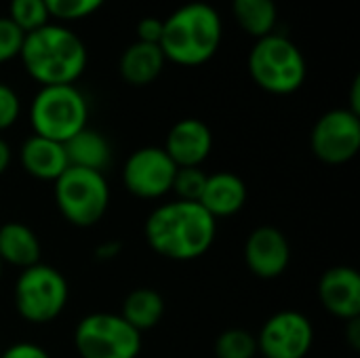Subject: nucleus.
<instances>
[{
	"mask_svg": "<svg viewBox=\"0 0 360 358\" xmlns=\"http://www.w3.org/2000/svg\"><path fill=\"white\" fill-rule=\"evenodd\" d=\"M143 234L156 255L171 262H194L213 247L217 219L200 203L175 198L148 215Z\"/></svg>",
	"mask_w": 360,
	"mask_h": 358,
	"instance_id": "f257e3e1",
	"label": "nucleus"
},
{
	"mask_svg": "<svg viewBox=\"0 0 360 358\" xmlns=\"http://www.w3.org/2000/svg\"><path fill=\"white\" fill-rule=\"evenodd\" d=\"M19 61L40 87L76 84L89 63L84 40L65 23L49 21L25 34Z\"/></svg>",
	"mask_w": 360,
	"mask_h": 358,
	"instance_id": "f03ea898",
	"label": "nucleus"
},
{
	"mask_svg": "<svg viewBox=\"0 0 360 358\" xmlns=\"http://www.w3.org/2000/svg\"><path fill=\"white\" fill-rule=\"evenodd\" d=\"M224 40L221 15L207 2H188L162 19L160 49L167 63L198 68L209 63Z\"/></svg>",
	"mask_w": 360,
	"mask_h": 358,
	"instance_id": "7ed1b4c3",
	"label": "nucleus"
},
{
	"mask_svg": "<svg viewBox=\"0 0 360 358\" xmlns=\"http://www.w3.org/2000/svg\"><path fill=\"white\" fill-rule=\"evenodd\" d=\"M247 68L251 80L270 95H293L308 78V63L302 49L276 32L255 40Z\"/></svg>",
	"mask_w": 360,
	"mask_h": 358,
	"instance_id": "20e7f679",
	"label": "nucleus"
},
{
	"mask_svg": "<svg viewBox=\"0 0 360 358\" xmlns=\"http://www.w3.org/2000/svg\"><path fill=\"white\" fill-rule=\"evenodd\" d=\"M91 106L76 84L40 87L30 103V127L34 135L65 143L89 127Z\"/></svg>",
	"mask_w": 360,
	"mask_h": 358,
	"instance_id": "39448f33",
	"label": "nucleus"
},
{
	"mask_svg": "<svg viewBox=\"0 0 360 358\" xmlns=\"http://www.w3.org/2000/svg\"><path fill=\"white\" fill-rule=\"evenodd\" d=\"M55 205L74 228H93L110 209V184L103 173L68 167L53 181Z\"/></svg>",
	"mask_w": 360,
	"mask_h": 358,
	"instance_id": "423d86ee",
	"label": "nucleus"
},
{
	"mask_svg": "<svg viewBox=\"0 0 360 358\" xmlns=\"http://www.w3.org/2000/svg\"><path fill=\"white\" fill-rule=\"evenodd\" d=\"M70 300L68 279L49 264H34L19 272L13 287V306L30 325L57 321Z\"/></svg>",
	"mask_w": 360,
	"mask_h": 358,
	"instance_id": "0eeeda50",
	"label": "nucleus"
},
{
	"mask_svg": "<svg viewBox=\"0 0 360 358\" xmlns=\"http://www.w3.org/2000/svg\"><path fill=\"white\" fill-rule=\"evenodd\" d=\"M74 348L80 358H137L141 333L116 312H91L74 329Z\"/></svg>",
	"mask_w": 360,
	"mask_h": 358,
	"instance_id": "6e6552de",
	"label": "nucleus"
},
{
	"mask_svg": "<svg viewBox=\"0 0 360 358\" xmlns=\"http://www.w3.org/2000/svg\"><path fill=\"white\" fill-rule=\"evenodd\" d=\"M310 148L321 162L331 167L354 160L360 150V116L348 108L325 112L312 127Z\"/></svg>",
	"mask_w": 360,
	"mask_h": 358,
	"instance_id": "1a4fd4ad",
	"label": "nucleus"
},
{
	"mask_svg": "<svg viewBox=\"0 0 360 358\" xmlns=\"http://www.w3.org/2000/svg\"><path fill=\"white\" fill-rule=\"evenodd\" d=\"M177 167L160 146H146L129 154L122 167V184L141 200L165 198L173 190Z\"/></svg>",
	"mask_w": 360,
	"mask_h": 358,
	"instance_id": "9d476101",
	"label": "nucleus"
},
{
	"mask_svg": "<svg viewBox=\"0 0 360 358\" xmlns=\"http://www.w3.org/2000/svg\"><path fill=\"white\" fill-rule=\"evenodd\" d=\"M314 325L300 310L272 314L255 335L257 352L264 358H306L314 346Z\"/></svg>",
	"mask_w": 360,
	"mask_h": 358,
	"instance_id": "9b49d317",
	"label": "nucleus"
},
{
	"mask_svg": "<svg viewBox=\"0 0 360 358\" xmlns=\"http://www.w3.org/2000/svg\"><path fill=\"white\" fill-rule=\"evenodd\" d=\"M245 264L249 272L262 281L283 276L291 264L289 238L274 226L255 228L245 243Z\"/></svg>",
	"mask_w": 360,
	"mask_h": 358,
	"instance_id": "f8f14e48",
	"label": "nucleus"
},
{
	"mask_svg": "<svg viewBox=\"0 0 360 358\" xmlns=\"http://www.w3.org/2000/svg\"><path fill=\"white\" fill-rule=\"evenodd\" d=\"M319 302L335 319H360V274L352 266H333L319 279Z\"/></svg>",
	"mask_w": 360,
	"mask_h": 358,
	"instance_id": "ddd939ff",
	"label": "nucleus"
},
{
	"mask_svg": "<svg viewBox=\"0 0 360 358\" xmlns=\"http://www.w3.org/2000/svg\"><path fill=\"white\" fill-rule=\"evenodd\" d=\"M162 150L177 169L202 167L213 152V131L200 118H181L169 129Z\"/></svg>",
	"mask_w": 360,
	"mask_h": 358,
	"instance_id": "4468645a",
	"label": "nucleus"
},
{
	"mask_svg": "<svg viewBox=\"0 0 360 358\" xmlns=\"http://www.w3.org/2000/svg\"><path fill=\"white\" fill-rule=\"evenodd\" d=\"M17 156H19L23 171L38 181L53 184L70 167L63 143L34 135V133L19 146Z\"/></svg>",
	"mask_w": 360,
	"mask_h": 358,
	"instance_id": "2eb2a0df",
	"label": "nucleus"
},
{
	"mask_svg": "<svg viewBox=\"0 0 360 358\" xmlns=\"http://www.w3.org/2000/svg\"><path fill=\"white\" fill-rule=\"evenodd\" d=\"M198 203L215 219L234 217L247 205V184L240 175L232 171H217L213 175H207L205 190Z\"/></svg>",
	"mask_w": 360,
	"mask_h": 358,
	"instance_id": "dca6fc26",
	"label": "nucleus"
},
{
	"mask_svg": "<svg viewBox=\"0 0 360 358\" xmlns=\"http://www.w3.org/2000/svg\"><path fill=\"white\" fill-rule=\"evenodd\" d=\"M165 65L167 59L160 44L135 40L122 51L118 59V74L131 87H148L158 80Z\"/></svg>",
	"mask_w": 360,
	"mask_h": 358,
	"instance_id": "f3484780",
	"label": "nucleus"
},
{
	"mask_svg": "<svg viewBox=\"0 0 360 358\" xmlns=\"http://www.w3.org/2000/svg\"><path fill=\"white\" fill-rule=\"evenodd\" d=\"M42 245L38 234L21 224V222H6L0 226V260L13 268L25 270L34 264H40Z\"/></svg>",
	"mask_w": 360,
	"mask_h": 358,
	"instance_id": "a211bd4d",
	"label": "nucleus"
},
{
	"mask_svg": "<svg viewBox=\"0 0 360 358\" xmlns=\"http://www.w3.org/2000/svg\"><path fill=\"white\" fill-rule=\"evenodd\" d=\"M70 167L91 169L103 173L112 162V146L108 137L91 127H84L72 139L63 143Z\"/></svg>",
	"mask_w": 360,
	"mask_h": 358,
	"instance_id": "6ab92c4d",
	"label": "nucleus"
},
{
	"mask_svg": "<svg viewBox=\"0 0 360 358\" xmlns=\"http://www.w3.org/2000/svg\"><path fill=\"white\" fill-rule=\"evenodd\" d=\"M165 298L156 291V289H150V287H139V289H133L122 306H120V317L133 327L137 329L139 333L143 331H150L154 327L160 325L162 317H165Z\"/></svg>",
	"mask_w": 360,
	"mask_h": 358,
	"instance_id": "aec40b11",
	"label": "nucleus"
},
{
	"mask_svg": "<svg viewBox=\"0 0 360 358\" xmlns=\"http://www.w3.org/2000/svg\"><path fill=\"white\" fill-rule=\"evenodd\" d=\"M232 15L238 27L257 40L276 30L278 4L276 0H232Z\"/></svg>",
	"mask_w": 360,
	"mask_h": 358,
	"instance_id": "412c9836",
	"label": "nucleus"
},
{
	"mask_svg": "<svg viewBox=\"0 0 360 358\" xmlns=\"http://www.w3.org/2000/svg\"><path fill=\"white\" fill-rule=\"evenodd\" d=\"M23 34H30L51 21L44 0H11L6 15Z\"/></svg>",
	"mask_w": 360,
	"mask_h": 358,
	"instance_id": "4be33fe9",
	"label": "nucleus"
},
{
	"mask_svg": "<svg viewBox=\"0 0 360 358\" xmlns=\"http://www.w3.org/2000/svg\"><path fill=\"white\" fill-rule=\"evenodd\" d=\"M215 357L255 358L257 357V340L247 329H226L215 340Z\"/></svg>",
	"mask_w": 360,
	"mask_h": 358,
	"instance_id": "5701e85b",
	"label": "nucleus"
},
{
	"mask_svg": "<svg viewBox=\"0 0 360 358\" xmlns=\"http://www.w3.org/2000/svg\"><path fill=\"white\" fill-rule=\"evenodd\" d=\"M44 2L51 21L65 23V25L95 15L105 4V0H44Z\"/></svg>",
	"mask_w": 360,
	"mask_h": 358,
	"instance_id": "b1692460",
	"label": "nucleus"
},
{
	"mask_svg": "<svg viewBox=\"0 0 360 358\" xmlns=\"http://www.w3.org/2000/svg\"><path fill=\"white\" fill-rule=\"evenodd\" d=\"M205 181H207V173L200 167H184V169H177L171 192L177 194V200L198 203L205 190Z\"/></svg>",
	"mask_w": 360,
	"mask_h": 358,
	"instance_id": "393cba45",
	"label": "nucleus"
},
{
	"mask_svg": "<svg viewBox=\"0 0 360 358\" xmlns=\"http://www.w3.org/2000/svg\"><path fill=\"white\" fill-rule=\"evenodd\" d=\"M25 34L4 15L0 17V65L19 59Z\"/></svg>",
	"mask_w": 360,
	"mask_h": 358,
	"instance_id": "a878e982",
	"label": "nucleus"
},
{
	"mask_svg": "<svg viewBox=\"0 0 360 358\" xmlns=\"http://www.w3.org/2000/svg\"><path fill=\"white\" fill-rule=\"evenodd\" d=\"M19 116H21V97H19V93L11 84L0 82V133L15 127Z\"/></svg>",
	"mask_w": 360,
	"mask_h": 358,
	"instance_id": "bb28decb",
	"label": "nucleus"
},
{
	"mask_svg": "<svg viewBox=\"0 0 360 358\" xmlns=\"http://www.w3.org/2000/svg\"><path fill=\"white\" fill-rule=\"evenodd\" d=\"M135 36L139 42L158 44L162 36V19L158 17H141L135 25Z\"/></svg>",
	"mask_w": 360,
	"mask_h": 358,
	"instance_id": "cd10ccee",
	"label": "nucleus"
},
{
	"mask_svg": "<svg viewBox=\"0 0 360 358\" xmlns=\"http://www.w3.org/2000/svg\"><path fill=\"white\" fill-rule=\"evenodd\" d=\"M0 358H51V354L34 342H17L2 350Z\"/></svg>",
	"mask_w": 360,
	"mask_h": 358,
	"instance_id": "c85d7f7f",
	"label": "nucleus"
},
{
	"mask_svg": "<svg viewBox=\"0 0 360 358\" xmlns=\"http://www.w3.org/2000/svg\"><path fill=\"white\" fill-rule=\"evenodd\" d=\"M120 249H122V245H120L118 241L101 243V245L95 249V260H99V262H110V260H114V257L120 255Z\"/></svg>",
	"mask_w": 360,
	"mask_h": 358,
	"instance_id": "c756f323",
	"label": "nucleus"
},
{
	"mask_svg": "<svg viewBox=\"0 0 360 358\" xmlns=\"http://www.w3.org/2000/svg\"><path fill=\"white\" fill-rule=\"evenodd\" d=\"M346 340L352 350H360V319H352L346 323Z\"/></svg>",
	"mask_w": 360,
	"mask_h": 358,
	"instance_id": "7c9ffc66",
	"label": "nucleus"
},
{
	"mask_svg": "<svg viewBox=\"0 0 360 358\" xmlns=\"http://www.w3.org/2000/svg\"><path fill=\"white\" fill-rule=\"evenodd\" d=\"M11 162H13V148H11V143L0 135V177L8 171Z\"/></svg>",
	"mask_w": 360,
	"mask_h": 358,
	"instance_id": "2f4dec72",
	"label": "nucleus"
},
{
	"mask_svg": "<svg viewBox=\"0 0 360 358\" xmlns=\"http://www.w3.org/2000/svg\"><path fill=\"white\" fill-rule=\"evenodd\" d=\"M350 112H354L356 116H360V78L356 76L352 87H350V106H348Z\"/></svg>",
	"mask_w": 360,
	"mask_h": 358,
	"instance_id": "473e14b6",
	"label": "nucleus"
},
{
	"mask_svg": "<svg viewBox=\"0 0 360 358\" xmlns=\"http://www.w3.org/2000/svg\"><path fill=\"white\" fill-rule=\"evenodd\" d=\"M2 270H4V264H2V260H0V279H2Z\"/></svg>",
	"mask_w": 360,
	"mask_h": 358,
	"instance_id": "72a5a7b5",
	"label": "nucleus"
},
{
	"mask_svg": "<svg viewBox=\"0 0 360 358\" xmlns=\"http://www.w3.org/2000/svg\"><path fill=\"white\" fill-rule=\"evenodd\" d=\"M0 352H2V350H0Z\"/></svg>",
	"mask_w": 360,
	"mask_h": 358,
	"instance_id": "f704fd0d",
	"label": "nucleus"
}]
</instances>
